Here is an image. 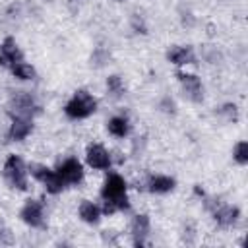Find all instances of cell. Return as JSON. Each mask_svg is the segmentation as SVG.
<instances>
[{
    "label": "cell",
    "mask_w": 248,
    "mask_h": 248,
    "mask_svg": "<svg viewBox=\"0 0 248 248\" xmlns=\"http://www.w3.org/2000/svg\"><path fill=\"white\" fill-rule=\"evenodd\" d=\"M101 198L105 200V213H114L130 207L128 196H126V182L120 174H108L103 188H101Z\"/></svg>",
    "instance_id": "obj_1"
},
{
    "label": "cell",
    "mask_w": 248,
    "mask_h": 248,
    "mask_svg": "<svg viewBox=\"0 0 248 248\" xmlns=\"http://www.w3.org/2000/svg\"><path fill=\"white\" fill-rule=\"evenodd\" d=\"M95 110H97V99H95L91 93L83 91V89L76 91L74 97H72V99L66 103V107H64L66 116H68V118H74V120L87 118V116H91Z\"/></svg>",
    "instance_id": "obj_2"
},
{
    "label": "cell",
    "mask_w": 248,
    "mask_h": 248,
    "mask_svg": "<svg viewBox=\"0 0 248 248\" xmlns=\"http://www.w3.org/2000/svg\"><path fill=\"white\" fill-rule=\"evenodd\" d=\"M4 178L17 190H27V167L19 155H10L4 163Z\"/></svg>",
    "instance_id": "obj_3"
},
{
    "label": "cell",
    "mask_w": 248,
    "mask_h": 248,
    "mask_svg": "<svg viewBox=\"0 0 248 248\" xmlns=\"http://www.w3.org/2000/svg\"><path fill=\"white\" fill-rule=\"evenodd\" d=\"M41 112V107L29 93H17L10 99V114L12 116H23V118H33L35 114Z\"/></svg>",
    "instance_id": "obj_4"
},
{
    "label": "cell",
    "mask_w": 248,
    "mask_h": 248,
    "mask_svg": "<svg viewBox=\"0 0 248 248\" xmlns=\"http://www.w3.org/2000/svg\"><path fill=\"white\" fill-rule=\"evenodd\" d=\"M29 169H31V174H33L37 180H41V182L45 184L46 192L58 194V192H62V190L66 188V184L62 182V178L58 176L56 170H50V169L45 167V165H31Z\"/></svg>",
    "instance_id": "obj_5"
},
{
    "label": "cell",
    "mask_w": 248,
    "mask_h": 248,
    "mask_svg": "<svg viewBox=\"0 0 248 248\" xmlns=\"http://www.w3.org/2000/svg\"><path fill=\"white\" fill-rule=\"evenodd\" d=\"M176 78L184 89V95L194 101V103H200L203 99V87H202V81L198 76L194 74H188V72H176Z\"/></svg>",
    "instance_id": "obj_6"
},
{
    "label": "cell",
    "mask_w": 248,
    "mask_h": 248,
    "mask_svg": "<svg viewBox=\"0 0 248 248\" xmlns=\"http://www.w3.org/2000/svg\"><path fill=\"white\" fill-rule=\"evenodd\" d=\"M56 172H58V176L62 178V182L68 186V184H78L81 178H83V167H81V163L78 161V159H66L64 163H60L58 165V169H56Z\"/></svg>",
    "instance_id": "obj_7"
},
{
    "label": "cell",
    "mask_w": 248,
    "mask_h": 248,
    "mask_svg": "<svg viewBox=\"0 0 248 248\" xmlns=\"http://www.w3.org/2000/svg\"><path fill=\"white\" fill-rule=\"evenodd\" d=\"M19 217L29 227H45L43 219V203L39 200H27L25 205L19 209Z\"/></svg>",
    "instance_id": "obj_8"
},
{
    "label": "cell",
    "mask_w": 248,
    "mask_h": 248,
    "mask_svg": "<svg viewBox=\"0 0 248 248\" xmlns=\"http://www.w3.org/2000/svg\"><path fill=\"white\" fill-rule=\"evenodd\" d=\"M85 159H87V165L89 167L99 169V170H105V169L110 167V155H108V151L103 145H97V143L87 147Z\"/></svg>",
    "instance_id": "obj_9"
},
{
    "label": "cell",
    "mask_w": 248,
    "mask_h": 248,
    "mask_svg": "<svg viewBox=\"0 0 248 248\" xmlns=\"http://www.w3.org/2000/svg\"><path fill=\"white\" fill-rule=\"evenodd\" d=\"M19 60H23L21 50L17 48V45L12 37H6L4 43L0 45V66H12Z\"/></svg>",
    "instance_id": "obj_10"
},
{
    "label": "cell",
    "mask_w": 248,
    "mask_h": 248,
    "mask_svg": "<svg viewBox=\"0 0 248 248\" xmlns=\"http://www.w3.org/2000/svg\"><path fill=\"white\" fill-rule=\"evenodd\" d=\"M33 130V118H23V116H12V124H10V140L14 141H21L25 140Z\"/></svg>",
    "instance_id": "obj_11"
},
{
    "label": "cell",
    "mask_w": 248,
    "mask_h": 248,
    "mask_svg": "<svg viewBox=\"0 0 248 248\" xmlns=\"http://www.w3.org/2000/svg\"><path fill=\"white\" fill-rule=\"evenodd\" d=\"M132 238L136 246H145L147 236H149V217L147 215H136L132 219Z\"/></svg>",
    "instance_id": "obj_12"
},
{
    "label": "cell",
    "mask_w": 248,
    "mask_h": 248,
    "mask_svg": "<svg viewBox=\"0 0 248 248\" xmlns=\"http://www.w3.org/2000/svg\"><path fill=\"white\" fill-rule=\"evenodd\" d=\"M213 217L217 221L219 227H231L238 221L240 217V209L236 205H219L215 211H213Z\"/></svg>",
    "instance_id": "obj_13"
},
{
    "label": "cell",
    "mask_w": 248,
    "mask_h": 248,
    "mask_svg": "<svg viewBox=\"0 0 248 248\" xmlns=\"http://www.w3.org/2000/svg\"><path fill=\"white\" fill-rule=\"evenodd\" d=\"M167 58L176 64V66H186V64H196V56L190 46H172L167 52Z\"/></svg>",
    "instance_id": "obj_14"
},
{
    "label": "cell",
    "mask_w": 248,
    "mask_h": 248,
    "mask_svg": "<svg viewBox=\"0 0 248 248\" xmlns=\"http://www.w3.org/2000/svg\"><path fill=\"white\" fill-rule=\"evenodd\" d=\"M174 184H176V180L172 176L155 174V176L149 178L147 186H149V192H153V194H167V192H170L174 188Z\"/></svg>",
    "instance_id": "obj_15"
},
{
    "label": "cell",
    "mask_w": 248,
    "mask_h": 248,
    "mask_svg": "<svg viewBox=\"0 0 248 248\" xmlns=\"http://www.w3.org/2000/svg\"><path fill=\"white\" fill-rule=\"evenodd\" d=\"M79 217H81V221H85V223H89V225H95V223H99V219H101V209H99V205H95L93 202H83L81 205H79Z\"/></svg>",
    "instance_id": "obj_16"
},
{
    "label": "cell",
    "mask_w": 248,
    "mask_h": 248,
    "mask_svg": "<svg viewBox=\"0 0 248 248\" xmlns=\"http://www.w3.org/2000/svg\"><path fill=\"white\" fill-rule=\"evenodd\" d=\"M107 128H108V132H110L114 138H124V136L128 134V130H130L128 120H126L124 116H112V118L108 120V124H107Z\"/></svg>",
    "instance_id": "obj_17"
},
{
    "label": "cell",
    "mask_w": 248,
    "mask_h": 248,
    "mask_svg": "<svg viewBox=\"0 0 248 248\" xmlns=\"http://www.w3.org/2000/svg\"><path fill=\"white\" fill-rule=\"evenodd\" d=\"M10 70H12V74H14L16 78H19V79H33V78H35V68H33L31 64L23 62V60L12 64Z\"/></svg>",
    "instance_id": "obj_18"
},
{
    "label": "cell",
    "mask_w": 248,
    "mask_h": 248,
    "mask_svg": "<svg viewBox=\"0 0 248 248\" xmlns=\"http://www.w3.org/2000/svg\"><path fill=\"white\" fill-rule=\"evenodd\" d=\"M107 89H108V93L112 95V97H122L124 95V83H122V79L118 78V76H108L107 78Z\"/></svg>",
    "instance_id": "obj_19"
},
{
    "label": "cell",
    "mask_w": 248,
    "mask_h": 248,
    "mask_svg": "<svg viewBox=\"0 0 248 248\" xmlns=\"http://www.w3.org/2000/svg\"><path fill=\"white\" fill-rule=\"evenodd\" d=\"M232 159H234L238 165H246V163H248V143H246V141H238V143L234 145Z\"/></svg>",
    "instance_id": "obj_20"
},
{
    "label": "cell",
    "mask_w": 248,
    "mask_h": 248,
    "mask_svg": "<svg viewBox=\"0 0 248 248\" xmlns=\"http://www.w3.org/2000/svg\"><path fill=\"white\" fill-rule=\"evenodd\" d=\"M221 112H225L229 120H236V107H234V105H225V107L221 108Z\"/></svg>",
    "instance_id": "obj_21"
}]
</instances>
